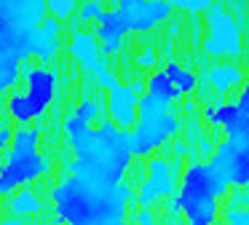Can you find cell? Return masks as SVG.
<instances>
[{
	"mask_svg": "<svg viewBox=\"0 0 249 225\" xmlns=\"http://www.w3.org/2000/svg\"><path fill=\"white\" fill-rule=\"evenodd\" d=\"M46 169H49V164H46V158L38 155V150H33V153H17V150H11L8 161L0 169V196H8L19 185H27V182L38 180Z\"/></svg>",
	"mask_w": 249,
	"mask_h": 225,
	"instance_id": "7",
	"label": "cell"
},
{
	"mask_svg": "<svg viewBox=\"0 0 249 225\" xmlns=\"http://www.w3.org/2000/svg\"><path fill=\"white\" fill-rule=\"evenodd\" d=\"M177 118L169 112V105L161 99H156L153 94L140 96L137 105V123L131 137V153L134 155H147L150 150H156L158 145H163L174 131H177Z\"/></svg>",
	"mask_w": 249,
	"mask_h": 225,
	"instance_id": "5",
	"label": "cell"
},
{
	"mask_svg": "<svg viewBox=\"0 0 249 225\" xmlns=\"http://www.w3.org/2000/svg\"><path fill=\"white\" fill-rule=\"evenodd\" d=\"M46 5L51 8V14H54L56 19H65V16L72 11V5H75V0H49Z\"/></svg>",
	"mask_w": 249,
	"mask_h": 225,
	"instance_id": "25",
	"label": "cell"
},
{
	"mask_svg": "<svg viewBox=\"0 0 249 225\" xmlns=\"http://www.w3.org/2000/svg\"><path fill=\"white\" fill-rule=\"evenodd\" d=\"M38 139H40V129H19L17 134L11 137V150L17 153H33L38 148Z\"/></svg>",
	"mask_w": 249,
	"mask_h": 225,
	"instance_id": "21",
	"label": "cell"
},
{
	"mask_svg": "<svg viewBox=\"0 0 249 225\" xmlns=\"http://www.w3.org/2000/svg\"><path fill=\"white\" fill-rule=\"evenodd\" d=\"M11 137H14V131L8 126H0V150H6V145L11 142Z\"/></svg>",
	"mask_w": 249,
	"mask_h": 225,
	"instance_id": "30",
	"label": "cell"
},
{
	"mask_svg": "<svg viewBox=\"0 0 249 225\" xmlns=\"http://www.w3.org/2000/svg\"><path fill=\"white\" fill-rule=\"evenodd\" d=\"M206 121H212V123H231V121H236L241 112H238V107L236 105H220V107H206Z\"/></svg>",
	"mask_w": 249,
	"mask_h": 225,
	"instance_id": "23",
	"label": "cell"
},
{
	"mask_svg": "<svg viewBox=\"0 0 249 225\" xmlns=\"http://www.w3.org/2000/svg\"><path fill=\"white\" fill-rule=\"evenodd\" d=\"M209 80H212V86H214V91L225 94L231 86H236L238 80H241V73H238L236 67H231V64H217V67L209 70Z\"/></svg>",
	"mask_w": 249,
	"mask_h": 225,
	"instance_id": "18",
	"label": "cell"
},
{
	"mask_svg": "<svg viewBox=\"0 0 249 225\" xmlns=\"http://www.w3.org/2000/svg\"><path fill=\"white\" fill-rule=\"evenodd\" d=\"M140 64H145V67H147V64H153V56H147V54H145V56L140 59Z\"/></svg>",
	"mask_w": 249,
	"mask_h": 225,
	"instance_id": "32",
	"label": "cell"
},
{
	"mask_svg": "<svg viewBox=\"0 0 249 225\" xmlns=\"http://www.w3.org/2000/svg\"><path fill=\"white\" fill-rule=\"evenodd\" d=\"M228 193V180L209 164H193L185 171L182 190L174 198L172 209H182L188 220H206L214 223L217 198Z\"/></svg>",
	"mask_w": 249,
	"mask_h": 225,
	"instance_id": "4",
	"label": "cell"
},
{
	"mask_svg": "<svg viewBox=\"0 0 249 225\" xmlns=\"http://www.w3.org/2000/svg\"><path fill=\"white\" fill-rule=\"evenodd\" d=\"M70 54L89 70V73L97 75L99 83H102L105 89H113V86H118V80H115L113 75L107 73V70H105L102 56H99V51H97V46H94V38H91V35L75 32V38H72V43H70Z\"/></svg>",
	"mask_w": 249,
	"mask_h": 225,
	"instance_id": "11",
	"label": "cell"
},
{
	"mask_svg": "<svg viewBox=\"0 0 249 225\" xmlns=\"http://www.w3.org/2000/svg\"><path fill=\"white\" fill-rule=\"evenodd\" d=\"M209 5H212V0H185L182 8H188V11H201V8H209Z\"/></svg>",
	"mask_w": 249,
	"mask_h": 225,
	"instance_id": "29",
	"label": "cell"
},
{
	"mask_svg": "<svg viewBox=\"0 0 249 225\" xmlns=\"http://www.w3.org/2000/svg\"><path fill=\"white\" fill-rule=\"evenodd\" d=\"M137 105H140V96H137V86H113L110 89V99H107V110L110 118L118 129H131L137 123Z\"/></svg>",
	"mask_w": 249,
	"mask_h": 225,
	"instance_id": "12",
	"label": "cell"
},
{
	"mask_svg": "<svg viewBox=\"0 0 249 225\" xmlns=\"http://www.w3.org/2000/svg\"><path fill=\"white\" fill-rule=\"evenodd\" d=\"M27 86H30L27 94H11V99H8V112L19 123H27L46 112V107L54 99L56 73H51L46 67L27 70Z\"/></svg>",
	"mask_w": 249,
	"mask_h": 225,
	"instance_id": "6",
	"label": "cell"
},
{
	"mask_svg": "<svg viewBox=\"0 0 249 225\" xmlns=\"http://www.w3.org/2000/svg\"><path fill=\"white\" fill-rule=\"evenodd\" d=\"M51 196L67 225H118L126 217L131 190L121 185H99L72 174L56 185Z\"/></svg>",
	"mask_w": 249,
	"mask_h": 225,
	"instance_id": "2",
	"label": "cell"
},
{
	"mask_svg": "<svg viewBox=\"0 0 249 225\" xmlns=\"http://www.w3.org/2000/svg\"><path fill=\"white\" fill-rule=\"evenodd\" d=\"M11 212L17 214V217H24V214H35V212H40V201H38V196H35L33 190H22V193H17V196L11 198Z\"/></svg>",
	"mask_w": 249,
	"mask_h": 225,
	"instance_id": "20",
	"label": "cell"
},
{
	"mask_svg": "<svg viewBox=\"0 0 249 225\" xmlns=\"http://www.w3.org/2000/svg\"><path fill=\"white\" fill-rule=\"evenodd\" d=\"M19 73H22V59H17L6 48H0V94L17 86Z\"/></svg>",
	"mask_w": 249,
	"mask_h": 225,
	"instance_id": "16",
	"label": "cell"
},
{
	"mask_svg": "<svg viewBox=\"0 0 249 225\" xmlns=\"http://www.w3.org/2000/svg\"><path fill=\"white\" fill-rule=\"evenodd\" d=\"M172 190H174L172 166H169L166 161H161V158L150 161V180L142 182V188H140V204L147 206V204L158 201L161 196H169Z\"/></svg>",
	"mask_w": 249,
	"mask_h": 225,
	"instance_id": "13",
	"label": "cell"
},
{
	"mask_svg": "<svg viewBox=\"0 0 249 225\" xmlns=\"http://www.w3.org/2000/svg\"><path fill=\"white\" fill-rule=\"evenodd\" d=\"M97 112H99V105H97V102L83 99L81 105H78V110L65 121V131H67V134H75V131H81V129L91 126V121H94V115H97Z\"/></svg>",
	"mask_w": 249,
	"mask_h": 225,
	"instance_id": "17",
	"label": "cell"
},
{
	"mask_svg": "<svg viewBox=\"0 0 249 225\" xmlns=\"http://www.w3.org/2000/svg\"><path fill=\"white\" fill-rule=\"evenodd\" d=\"M3 225H22V223H19V220H6Z\"/></svg>",
	"mask_w": 249,
	"mask_h": 225,
	"instance_id": "35",
	"label": "cell"
},
{
	"mask_svg": "<svg viewBox=\"0 0 249 225\" xmlns=\"http://www.w3.org/2000/svg\"><path fill=\"white\" fill-rule=\"evenodd\" d=\"M163 73H166V78L172 80V83L177 86L179 91H182V94H185V91H193V86H196V78H193V73H188V70H182L177 62H169Z\"/></svg>",
	"mask_w": 249,
	"mask_h": 225,
	"instance_id": "22",
	"label": "cell"
},
{
	"mask_svg": "<svg viewBox=\"0 0 249 225\" xmlns=\"http://www.w3.org/2000/svg\"><path fill=\"white\" fill-rule=\"evenodd\" d=\"M147 94H153L156 99H161V102H166V105H169V102L179 99V96H182V91H179L177 86L166 78V73H156L150 78V91H147Z\"/></svg>",
	"mask_w": 249,
	"mask_h": 225,
	"instance_id": "19",
	"label": "cell"
},
{
	"mask_svg": "<svg viewBox=\"0 0 249 225\" xmlns=\"http://www.w3.org/2000/svg\"><path fill=\"white\" fill-rule=\"evenodd\" d=\"M129 32L126 16L121 11H102L99 14V40H102V56H110L121 48V38Z\"/></svg>",
	"mask_w": 249,
	"mask_h": 225,
	"instance_id": "14",
	"label": "cell"
},
{
	"mask_svg": "<svg viewBox=\"0 0 249 225\" xmlns=\"http://www.w3.org/2000/svg\"><path fill=\"white\" fill-rule=\"evenodd\" d=\"M137 220H140V225H153V214L147 212V209H142V212L137 214Z\"/></svg>",
	"mask_w": 249,
	"mask_h": 225,
	"instance_id": "31",
	"label": "cell"
},
{
	"mask_svg": "<svg viewBox=\"0 0 249 225\" xmlns=\"http://www.w3.org/2000/svg\"><path fill=\"white\" fill-rule=\"evenodd\" d=\"M209 166L225 177L228 185H249V142H222Z\"/></svg>",
	"mask_w": 249,
	"mask_h": 225,
	"instance_id": "8",
	"label": "cell"
},
{
	"mask_svg": "<svg viewBox=\"0 0 249 225\" xmlns=\"http://www.w3.org/2000/svg\"><path fill=\"white\" fill-rule=\"evenodd\" d=\"M46 0H0V48L17 59L33 56V35L46 19Z\"/></svg>",
	"mask_w": 249,
	"mask_h": 225,
	"instance_id": "3",
	"label": "cell"
},
{
	"mask_svg": "<svg viewBox=\"0 0 249 225\" xmlns=\"http://www.w3.org/2000/svg\"><path fill=\"white\" fill-rule=\"evenodd\" d=\"M99 14H102V5L97 3V0H94V3H86L81 8V19L83 21H89V19H99Z\"/></svg>",
	"mask_w": 249,
	"mask_h": 225,
	"instance_id": "27",
	"label": "cell"
},
{
	"mask_svg": "<svg viewBox=\"0 0 249 225\" xmlns=\"http://www.w3.org/2000/svg\"><path fill=\"white\" fill-rule=\"evenodd\" d=\"M56 48H59V19L56 16H46L43 24L33 35V56L51 59Z\"/></svg>",
	"mask_w": 249,
	"mask_h": 225,
	"instance_id": "15",
	"label": "cell"
},
{
	"mask_svg": "<svg viewBox=\"0 0 249 225\" xmlns=\"http://www.w3.org/2000/svg\"><path fill=\"white\" fill-rule=\"evenodd\" d=\"M118 11L131 32H147L172 14V5L166 0H118Z\"/></svg>",
	"mask_w": 249,
	"mask_h": 225,
	"instance_id": "9",
	"label": "cell"
},
{
	"mask_svg": "<svg viewBox=\"0 0 249 225\" xmlns=\"http://www.w3.org/2000/svg\"><path fill=\"white\" fill-rule=\"evenodd\" d=\"M228 139H236V142H249V115H238L236 121L225 123Z\"/></svg>",
	"mask_w": 249,
	"mask_h": 225,
	"instance_id": "24",
	"label": "cell"
},
{
	"mask_svg": "<svg viewBox=\"0 0 249 225\" xmlns=\"http://www.w3.org/2000/svg\"><path fill=\"white\" fill-rule=\"evenodd\" d=\"M238 112H241V115H249V86H247V89H244V94L241 96H238Z\"/></svg>",
	"mask_w": 249,
	"mask_h": 225,
	"instance_id": "28",
	"label": "cell"
},
{
	"mask_svg": "<svg viewBox=\"0 0 249 225\" xmlns=\"http://www.w3.org/2000/svg\"><path fill=\"white\" fill-rule=\"evenodd\" d=\"M228 225H249V212H241V209H228Z\"/></svg>",
	"mask_w": 249,
	"mask_h": 225,
	"instance_id": "26",
	"label": "cell"
},
{
	"mask_svg": "<svg viewBox=\"0 0 249 225\" xmlns=\"http://www.w3.org/2000/svg\"><path fill=\"white\" fill-rule=\"evenodd\" d=\"M241 43H238V30L236 21L220 8L209 11V38H206V51L222 56V54H238Z\"/></svg>",
	"mask_w": 249,
	"mask_h": 225,
	"instance_id": "10",
	"label": "cell"
},
{
	"mask_svg": "<svg viewBox=\"0 0 249 225\" xmlns=\"http://www.w3.org/2000/svg\"><path fill=\"white\" fill-rule=\"evenodd\" d=\"M75 150V161L70 164L72 174L86 177L99 185H121L131 161V137L115 123L105 121L99 129H81L67 134Z\"/></svg>",
	"mask_w": 249,
	"mask_h": 225,
	"instance_id": "1",
	"label": "cell"
},
{
	"mask_svg": "<svg viewBox=\"0 0 249 225\" xmlns=\"http://www.w3.org/2000/svg\"><path fill=\"white\" fill-rule=\"evenodd\" d=\"M118 225H126V223H118Z\"/></svg>",
	"mask_w": 249,
	"mask_h": 225,
	"instance_id": "36",
	"label": "cell"
},
{
	"mask_svg": "<svg viewBox=\"0 0 249 225\" xmlns=\"http://www.w3.org/2000/svg\"><path fill=\"white\" fill-rule=\"evenodd\" d=\"M190 225H212V223H206V220H190Z\"/></svg>",
	"mask_w": 249,
	"mask_h": 225,
	"instance_id": "34",
	"label": "cell"
},
{
	"mask_svg": "<svg viewBox=\"0 0 249 225\" xmlns=\"http://www.w3.org/2000/svg\"><path fill=\"white\" fill-rule=\"evenodd\" d=\"M166 3H169V5H179V8H182V5H185V0H166Z\"/></svg>",
	"mask_w": 249,
	"mask_h": 225,
	"instance_id": "33",
	"label": "cell"
}]
</instances>
